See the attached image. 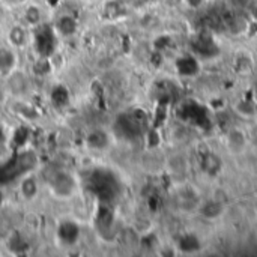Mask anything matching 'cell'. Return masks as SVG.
<instances>
[{
	"label": "cell",
	"instance_id": "6da1fadb",
	"mask_svg": "<svg viewBox=\"0 0 257 257\" xmlns=\"http://www.w3.org/2000/svg\"><path fill=\"white\" fill-rule=\"evenodd\" d=\"M90 188L101 200H111L117 193V184L107 172L95 173L90 179Z\"/></svg>",
	"mask_w": 257,
	"mask_h": 257
},
{
	"label": "cell",
	"instance_id": "7a4b0ae2",
	"mask_svg": "<svg viewBox=\"0 0 257 257\" xmlns=\"http://www.w3.org/2000/svg\"><path fill=\"white\" fill-rule=\"evenodd\" d=\"M193 50L197 57H203V59H211L218 54L217 42L214 41L211 33H205V32H202L196 38V41H193Z\"/></svg>",
	"mask_w": 257,
	"mask_h": 257
},
{
	"label": "cell",
	"instance_id": "3957f363",
	"mask_svg": "<svg viewBox=\"0 0 257 257\" xmlns=\"http://www.w3.org/2000/svg\"><path fill=\"white\" fill-rule=\"evenodd\" d=\"M197 211H199V215L203 220L215 221L220 217H223V214H224V203H221V202H218V200L211 197L209 200H206L203 203H199Z\"/></svg>",
	"mask_w": 257,
	"mask_h": 257
},
{
	"label": "cell",
	"instance_id": "277c9868",
	"mask_svg": "<svg viewBox=\"0 0 257 257\" xmlns=\"http://www.w3.org/2000/svg\"><path fill=\"white\" fill-rule=\"evenodd\" d=\"M247 136L239 128H232L226 134V145L232 154H242L247 149Z\"/></svg>",
	"mask_w": 257,
	"mask_h": 257
},
{
	"label": "cell",
	"instance_id": "5b68a950",
	"mask_svg": "<svg viewBox=\"0 0 257 257\" xmlns=\"http://www.w3.org/2000/svg\"><path fill=\"white\" fill-rule=\"evenodd\" d=\"M176 69L181 75L193 77L200 72V62L196 54H185L176 60Z\"/></svg>",
	"mask_w": 257,
	"mask_h": 257
},
{
	"label": "cell",
	"instance_id": "8992f818",
	"mask_svg": "<svg viewBox=\"0 0 257 257\" xmlns=\"http://www.w3.org/2000/svg\"><path fill=\"white\" fill-rule=\"evenodd\" d=\"M200 166H202L203 172H206L209 176H217L223 170V161H221V158L215 152H212L211 149H208L205 154H202V157H200Z\"/></svg>",
	"mask_w": 257,
	"mask_h": 257
},
{
	"label": "cell",
	"instance_id": "52a82bcc",
	"mask_svg": "<svg viewBox=\"0 0 257 257\" xmlns=\"http://www.w3.org/2000/svg\"><path fill=\"white\" fill-rule=\"evenodd\" d=\"M233 69L242 75V77H247V75H251L254 72V60H253V56L247 51H239L235 57H233Z\"/></svg>",
	"mask_w": 257,
	"mask_h": 257
},
{
	"label": "cell",
	"instance_id": "ba28073f",
	"mask_svg": "<svg viewBox=\"0 0 257 257\" xmlns=\"http://www.w3.org/2000/svg\"><path fill=\"white\" fill-rule=\"evenodd\" d=\"M36 47L38 51L44 56H48L53 50V36L50 30H42L39 35H36Z\"/></svg>",
	"mask_w": 257,
	"mask_h": 257
},
{
	"label": "cell",
	"instance_id": "9c48e42d",
	"mask_svg": "<svg viewBox=\"0 0 257 257\" xmlns=\"http://www.w3.org/2000/svg\"><path fill=\"white\" fill-rule=\"evenodd\" d=\"M179 248L184 253H196L200 250V241L196 235H185L179 241Z\"/></svg>",
	"mask_w": 257,
	"mask_h": 257
},
{
	"label": "cell",
	"instance_id": "30bf717a",
	"mask_svg": "<svg viewBox=\"0 0 257 257\" xmlns=\"http://www.w3.org/2000/svg\"><path fill=\"white\" fill-rule=\"evenodd\" d=\"M77 29V23L72 17L69 15H63L57 20V30L63 35V36H69L75 32Z\"/></svg>",
	"mask_w": 257,
	"mask_h": 257
},
{
	"label": "cell",
	"instance_id": "8fae6325",
	"mask_svg": "<svg viewBox=\"0 0 257 257\" xmlns=\"http://www.w3.org/2000/svg\"><path fill=\"white\" fill-rule=\"evenodd\" d=\"M236 110V113L242 117H253L256 116L257 108L256 104H253L251 101H247V99H241L236 102V105L233 107Z\"/></svg>",
	"mask_w": 257,
	"mask_h": 257
},
{
	"label": "cell",
	"instance_id": "7c38bea8",
	"mask_svg": "<svg viewBox=\"0 0 257 257\" xmlns=\"http://www.w3.org/2000/svg\"><path fill=\"white\" fill-rule=\"evenodd\" d=\"M59 236H60V239L65 241V242H74L75 238L78 236V229H77V226L72 224V223H65V224H62L60 229H59Z\"/></svg>",
	"mask_w": 257,
	"mask_h": 257
},
{
	"label": "cell",
	"instance_id": "4fadbf2b",
	"mask_svg": "<svg viewBox=\"0 0 257 257\" xmlns=\"http://www.w3.org/2000/svg\"><path fill=\"white\" fill-rule=\"evenodd\" d=\"M53 185H54V190L60 194H68L72 190V182H71L69 176H66V175H57Z\"/></svg>",
	"mask_w": 257,
	"mask_h": 257
},
{
	"label": "cell",
	"instance_id": "5bb4252c",
	"mask_svg": "<svg viewBox=\"0 0 257 257\" xmlns=\"http://www.w3.org/2000/svg\"><path fill=\"white\" fill-rule=\"evenodd\" d=\"M21 191H23V196L24 197L32 199L36 194V191H38V185H36L35 179H32V178L24 179L23 184H21Z\"/></svg>",
	"mask_w": 257,
	"mask_h": 257
},
{
	"label": "cell",
	"instance_id": "9a60e30c",
	"mask_svg": "<svg viewBox=\"0 0 257 257\" xmlns=\"http://www.w3.org/2000/svg\"><path fill=\"white\" fill-rule=\"evenodd\" d=\"M9 41L17 45V47H21L24 42H26V32L21 29V27H14L11 29L9 32Z\"/></svg>",
	"mask_w": 257,
	"mask_h": 257
},
{
	"label": "cell",
	"instance_id": "2e32d148",
	"mask_svg": "<svg viewBox=\"0 0 257 257\" xmlns=\"http://www.w3.org/2000/svg\"><path fill=\"white\" fill-rule=\"evenodd\" d=\"M87 142H89V145L93 146V148H102V146H105V143H107V136H105L104 133H101V131H96V133H92V134L89 136Z\"/></svg>",
	"mask_w": 257,
	"mask_h": 257
},
{
	"label": "cell",
	"instance_id": "e0dca14e",
	"mask_svg": "<svg viewBox=\"0 0 257 257\" xmlns=\"http://www.w3.org/2000/svg\"><path fill=\"white\" fill-rule=\"evenodd\" d=\"M24 18H26V21L30 23V24H38V23L41 21V11H39V8H36V6H29L27 11H26V14H24Z\"/></svg>",
	"mask_w": 257,
	"mask_h": 257
},
{
	"label": "cell",
	"instance_id": "ac0fdd59",
	"mask_svg": "<svg viewBox=\"0 0 257 257\" xmlns=\"http://www.w3.org/2000/svg\"><path fill=\"white\" fill-rule=\"evenodd\" d=\"M12 65H14V56L6 50L0 51V71H8L11 69Z\"/></svg>",
	"mask_w": 257,
	"mask_h": 257
},
{
	"label": "cell",
	"instance_id": "d6986e66",
	"mask_svg": "<svg viewBox=\"0 0 257 257\" xmlns=\"http://www.w3.org/2000/svg\"><path fill=\"white\" fill-rule=\"evenodd\" d=\"M35 71H36V72H39V74H45V72H48V71H50V65H48V62H47V60H39V62L35 65Z\"/></svg>",
	"mask_w": 257,
	"mask_h": 257
},
{
	"label": "cell",
	"instance_id": "ffe728a7",
	"mask_svg": "<svg viewBox=\"0 0 257 257\" xmlns=\"http://www.w3.org/2000/svg\"><path fill=\"white\" fill-rule=\"evenodd\" d=\"M185 3H187L190 8H194V9H196V8H199V6L203 3V0H185Z\"/></svg>",
	"mask_w": 257,
	"mask_h": 257
},
{
	"label": "cell",
	"instance_id": "44dd1931",
	"mask_svg": "<svg viewBox=\"0 0 257 257\" xmlns=\"http://www.w3.org/2000/svg\"><path fill=\"white\" fill-rule=\"evenodd\" d=\"M233 3H236V5H245L248 0H232Z\"/></svg>",
	"mask_w": 257,
	"mask_h": 257
},
{
	"label": "cell",
	"instance_id": "7402d4cb",
	"mask_svg": "<svg viewBox=\"0 0 257 257\" xmlns=\"http://www.w3.org/2000/svg\"><path fill=\"white\" fill-rule=\"evenodd\" d=\"M254 96H256V99H257V84L254 86Z\"/></svg>",
	"mask_w": 257,
	"mask_h": 257
},
{
	"label": "cell",
	"instance_id": "603a6c76",
	"mask_svg": "<svg viewBox=\"0 0 257 257\" xmlns=\"http://www.w3.org/2000/svg\"><path fill=\"white\" fill-rule=\"evenodd\" d=\"M2 143H3V139H2V133H0V148H2Z\"/></svg>",
	"mask_w": 257,
	"mask_h": 257
}]
</instances>
